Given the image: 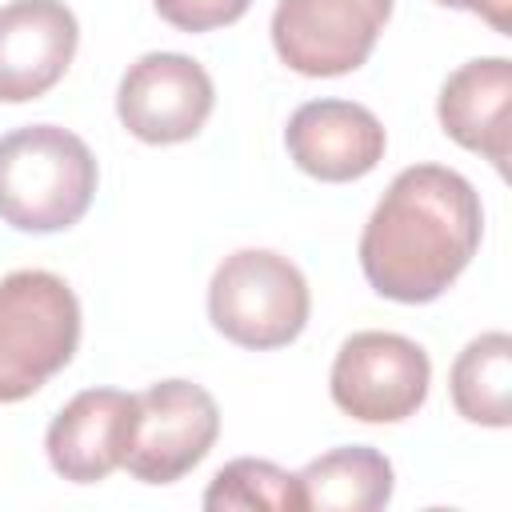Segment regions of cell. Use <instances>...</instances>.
Returning <instances> with one entry per match:
<instances>
[{
	"label": "cell",
	"mask_w": 512,
	"mask_h": 512,
	"mask_svg": "<svg viewBox=\"0 0 512 512\" xmlns=\"http://www.w3.org/2000/svg\"><path fill=\"white\" fill-rule=\"evenodd\" d=\"M484 208L476 188L440 164L404 168L360 232L364 280L396 304H428L480 248Z\"/></svg>",
	"instance_id": "6da1fadb"
},
{
	"label": "cell",
	"mask_w": 512,
	"mask_h": 512,
	"mask_svg": "<svg viewBox=\"0 0 512 512\" xmlns=\"http://www.w3.org/2000/svg\"><path fill=\"white\" fill-rule=\"evenodd\" d=\"M96 196L92 148L56 124L0 136V220L20 232L72 228Z\"/></svg>",
	"instance_id": "7a4b0ae2"
},
{
	"label": "cell",
	"mask_w": 512,
	"mask_h": 512,
	"mask_svg": "<svg viewBox=\"0 0 512 512\" xmlns=\"http://www.w3.org/2000/svg\"><path fill=\"white\" fill-rule=\"evenodd\" d=\"M80 344L76 292L44 268L0 280V404L40 392Z\"/></svg>",
	"instance_id": "3957f363"
},
{
	"label": "cell",
	"mask_w": 512,
	"mask_h": 512,
	"mask_svg": "<svg viewBox=\"0 0 512 512\" xmlns=\"http://www.w3.org/2000/svg\"><path fill=\"white\" fill-rule=\"evenodd\" d=\"M308 280L304 272L268 248H240L220 260L208 284V316L240 348H284L308 324Z\"/></svg>",
	"instance_id": "277c9868"
},
{
	"label": "cell",
	"mask_w": 512,
	"mask_h": 512,
	"mask_svg": "<svg viewBox=\"0 0 512 512\" xmlns=\"http://www.w3.org/2000/svg\"><path fill=\"white\" fill-rule=\"evenodd\" d=\"M428 352L400 332H356L340 344L328 392L360 424H400L428 400Z\"/></svg>",
	"instance_id": "5b68a950"
},
{
	"label": "cell",
	"mask_w": 512,
	"mask_h": 512,
	"mask_svg": "<svg viewBox=\"0 0 512 512\" xmlns=\"http://www.w3.org/2000/svg\"><path fill=\"white\" fill-rule=\"evenodd\" d=\"M388 16L392 0H280L272 48L300 76H344L372 56Z\"/></svg>",
	"instance_id": "8992f818"
},
{
	"label": "cell",
	"mask_w": 512,
	"mask_h": 512,
	"mask_svg": "<svg viewBox=\"0 0 512 512\" xmlns=\"http://www.w3.org/2000/svg\"><path fill=\"white\" fill-rule=\"evenodd\" d=\"M220 436L212 392L192 380H160L136 396V432L124 468L144 484H172L192 472Z\"/></svg>",
	"instance_id": "52a82bcc"
},
{
	"label": "cell",
	"mask_w": 512,
	"mask_h": 512,
	"mask_svg": "<svg viewBox=\"0 0 512 512\" xmlns=\"http://www.w3.org/2000/svg\"><path fill=\"white\" fill-rule=\"evenodd\" d=\"M212 76L184 52H148L116 88L120 124L144 144L192 140L212 112Z\"/></svg>",
	"instance_id": "ba28073f"
},
{
	"label": "cell",
	"mask_w": 512,
	"mask_h": 512,
	"mask_svg": "<svg viewBox=\"0 0 512 512\" xmlns=\"http://www.w3.org/2000/svg\"><path fill=\"white\" fill-rule=\"evenodd\" d=\"M80 44L64 0H12L0 8V100L24 104L60 84Z\"/></svg>",
	"instance_id": "9c48e42d"
},
{
	"label": "cell",
	"mask_w": 512,
	"mask_h": 512,
	"mask_svg": "<svg viewBox=\"0 0 512 512\" xmlns=\"http://www.w3.org/2000/svg\"><path fill=\"white\" fill-rule=\"evenodd\" d=\"M288 156L300 172L324 184H348L368 176L384 160V124L376 112L352 100H308L284 128Z\"/></svg>",
	"instance_id": "30bf717a"
},
{
	"label": "cell",
	"mask_w": 512,
	"mask_h": 512,
	"mask_svg": "<svg viewBox=\"0 0 512 512\" xmlns=\"http://www.w3.org/2000/svg\"><path fill=\"white\" fill-rule=\"evenodd\" d=\"M136 432V396L120 388L76 392L48 424V464L72 484H96L124 468Z\"/></svg>",
	"instance_id": "8fae6325"
},
{
	"label": "cell",
	"mask_w": 512,
	"mask_h": 512,
	"mask_svg": "<svg viewBox=\"0 0 512 512\" xmlns=\"http://www.w3.org/2000/svg\"><path fill=\"white\" fill-rule=\"evenodd\" d=\"M436 116L460 148L480 152L504 172L512 152V64L504 56L460 64L440 88Z\"/></svg>",
	"instance_id": "7c38bea8"
},
{
	"label": "cell",
	"mask_w": 512,
	"mask_h": 512,
	"mask_svg": "<svg viewBox=\"0 0 512 512\" xmlns=\"http://www.w3.org/2000/svg\"><path fill=\"white\" fill-rule=\"evenodd\" d=\"M296 480L304 492V508L320 512H376L392 500L396 484L388 456L368 444L332 448L308 460L304 472H296Z\"/></svg>",
	"instance_id": "4fadbf2b"
},
{
	"label": "cell",
	"mask_w": 512,
	"mask_h": 512,
	"mask_svg": "<svg viewBox=\"0 0 512 512\" xmlns=\"http://www.w3.org/2000/svg\"><path fill=\"white\" fill-rule=\"evenodd\" d=\"M452 404L464 420L484 428H508L512 420V336L484 332L464 344L448 376Z\"/></svg>",
	"instance_id": "5bb4252c"
},
{
	"label": "cell",
	"mask_w": 512,
	"mask_h": 512,
	"mask_svg": "<svg viewBox=\"0 0 512 512\" xmlns=\"http://www.w3.org/2000/svg\"><path fill=\"white\" fill-rule=\"evenodd\" d=\"M204 508L232 512V508H268V512H304V492L292 472L272 460L240 456L228 460L212 484L204 488Z\"/></svg>",
	"instance_id": "9a60e30c"
},
{
	"label": "cell",
	"mask_w": 512,
	"mask_h": 512,
	"mask_svg": "<svg viewBox=\"0 0 512 512\" xmlns=\"http://www.w3.org/2000/svg\"><path fill=\"white\" fill-rule=\"evenodd\" d=\"M160 20H168L180 32H212L224 24H236L252 0H152Z\"/></svg>",
	"instance_id": "2e32d148"
},
{
	"label": "cell",
	"mask_w": 512,
	"mask_h": 512,
	"mask_svg": "<svg viewBox=\"0 0 512 512\" xmlns=\"http://www.w3.org/2000/svg\"><path fill=\"white\" fill-rule=\"evenodd\" d=\"M440 4L476 12V16H484L496 32H508V28H512V0H440Z\"/></svg>",
	"instance_id": "e0dca14e"
}]
</instances>
